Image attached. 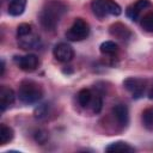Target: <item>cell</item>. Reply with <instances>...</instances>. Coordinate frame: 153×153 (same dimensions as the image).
<instances>
[{"label": "cell", "mask_w": 153, "mask_h": 153, "mask_svg": "<svg viewBox=\"0 0 153 153\" xmlns=\"http://www.w3.org/2000/svg\"><path fill=\"white\" fill-rule=\"evenodd\" d=\"M35 139H36L37 142L43 143V142H45V140L48 139V134H47V131H44V130H38V131H36V134H35Z\"/></svg>", "instance_id": "cell-23"}, {"label": "cell", "mask_w": 153, "mask_h": 153, "mask_svg": "<svg viewBox=\"0 0 153 153\" xmlns=\"http://www.w3.org/2000/svg\"><path fill=\"white\" fill-rule=\"evenodd\" d=\"M149 98H151V99H153V87H152V90L149 91Z\"/></svg>", "instance_id": "cell-25"}, {"label": "cell", "mask_w": 153, "mask_h": 153, "mask_svg": "<svg viewBox=\"0 0 153 153\" xmlns=\"http://www.w3.org/2000/svg\"><path fill=\"white\" fill-rule=\"evenodd\" d=\"M18 97L24 104H35L42 99L43 88L33 80H24L19 86Z\"/></svg>", "instance_id": "cell-2"}, {"label": "cell", "mask_w": 153, "mask_h": 153, "mask_svg": "<svg viewBox=\"0 0 153 153\" xmlns=\"http://www.w3.org/2000/svg\"><path fill=\"white\" fill-rule=\"evenodd\" d=\"M31 32H32V26L30 24H27V23H22L17 27V36L18 37L26 36V35H29Z\"/></svg>", "instance_id": "cell-21"}, {"label": "cell", "mask_w": 153, "mask_h": 153, "mask_svg": "<svg viewBox=\"0 0 153 153\" xmlns=\"http://www.w3.org/2000/svg\"><path fill=\"white\" fill-rule=\"evenodd\" d=\"M53 55H54V57L59 62L67 63V62H69V61L73 60V57H74V50L67 43H59V44H56L54 47Z\"/></svg>", "instance_id": "cell-7"}, {"label": "cell", "mask_w": 153, "mask_h": 153, "mask_svg": "<svg viewBox=\"0 0 153 153\" xmlns=\"http://www.w3.org/2000/svg\"><path fill=\"white\" fill-rule=\"evenodd\" d=\"M112 114L117 121V123L121 127H127L129 123V111L127 105L124 104H117L112 108Z\"/></svg>", "instance_id": "cell-10"}, {"label": "cell", "mask_w": 153, "mask_h": 153, "mask_svg": "<svg viewBox=\"0 0 153 153\" xmlns=\"http://www.w3.org/2000/svg\"><path fill=\"white\" fill-rule=\"evenodd\" d=\"M4 73H5V61L1 60V75H4Z\"/></svg>", "instance_id": "cell-24"}, {"label": "cell", "mask_w": 153, "mask_h": 153, "mask_svg": "<svg viewBox=\"0 0 153 153\" xmlns=\"http://www.w3.org/2000/svg\"><path fill=\"white\" fill-rule=\"evenodd\" d=\"M7 1H8V6H7L8 14L13 17H18L24 13L26 7V0H7Z\"/></svg>", "instance_id": "cell-13"}, {"label": "cell", "mask_w": 153, "mask_h": 153, "mask_svg": "<svg viewBox=\"0 0 153 153\" xmlns=\"http://www.w3.org/2000/svg\"><path fill=\"white\" fill-rule=\"evenodd\" d=\"M123 85L126 87L127 91H129L131 93V97L137 99V98H141L145 93V88H146V81L143 79H140V78H127L124 81H123Z\"/></svg>", "instance_id": "cell-5"}, {"label": "cell", "mask_w": 153, "mask_h": 153, "mask_svg": "<svg viewBox=\"0 0 153 153\" xmlns=\"http://www.w3.org/2000/svg\"><path fill=\"white\" fill-rule=\"evenodd\" d=\"M93 93L91 90L88 88H81L78 92V103L80 104V106L82 108H88L91 106V103L93 100Z\"/></svg>", "instance_id": "cell-14"}, {"label": "cell", "mask_w": 153, "mask_h": 153, "mask_svg": "<svg viewBox=\"0 0 153 153\" xmlns=\"http://www.w3.org/2000/svg\"><path fill=\"white\" fill-rule=\"evenodd\" d=\"M14 136V133H13V129L6 124H1L0 126V143L4 146L6 145L7 142H10Z\"/></svg>", "instance_id": "cell-16"}, {"label": "cell", "mask_w": 153, "mask_h": 153, "mask_svg": "<svg viewBox=\"0 0 153 153\" xmlns=\"http://www.w3.org/2000/svg\"><path fill=\"white\" fill-rule=\"evenodd\" d=\"M110 35L118 39H128L131 37V31L122 23H115L109 29Z\"/></svg>", "instance_id": "cell-12"}, {"label": "cell", "mask_w": 153, "mask_h": 153, "mask_svg": "<svg viewBox=\"0 0 153 153\" xmlns=\"http://www.w3.org/2000/svg\"><path fill=\"white\" fill-rule=\"evenodd\" d=\"M91 10L99 19H104L108 16L117 17L122 13L121 6L115 0H92Z\"/></svg>", "instance_id": "cell-3"}, {"label": "cell", "mask_w": 153, "mask_h": 153, "mask_svg": "<svg viewBox=\"0 0 153 153\" xmlns=\"http://www.w3.org/2000/svg\"><path fill=\"white\" fill-rule=\"evenodd\" d=\"M33 114H35V117L38 118V120H42V118L47 117L48 114H49V104L44 103V104L38 105V106L35 109V112H33Z\"/></svg>", "instance_id": "cell-20"}, {"label": "cell", "mask_w": 153, "mask_h": 153, "mask_svg": "<svg viewBox=\"0 0 153 153\" xmlns=\"http://www.w3.org/2000/svg\"><path fill=\"white\" fill-rule=\"evenodd\" d=\"M142 124L147 130L153 131V106L142 111Z\"/></svg>", "instance_id": "cell-17"}, {"label": "cell", "mask_w": 153, "mask_h": 153, "mask_svg": "<svg viewBox=\"0 0 153 153\" xmlns=\"http://www.w3.org/2000/svg\"><path fill=\"white\" fill-rule=\"evenodd\" d=\"M66 12H67V6L62 1L48 0L38 14L41 26L48 31L55 30Z\"/></svg>", "instance_id": "cell-1"}, {"label": "cell", "mask_w": 153, "mask_h": 153, "mask_svg": "<svg viewBox=\"0 0 153 153\" xmlns=\"http://www.w3.org/2000/svg\"><path fill=\"white\" fill-rule=\"evenodd\" d=\"M14 62L24 72H33L39 66V59L35 54H27L23 56H14Z\"/></svg>", "instance_id": "cell-6"}, {"label": "cell", "mask_w": 153, "mask_h": 153, "mask_svg": "<svg viewBox=\"0 0 153 153\" xmlns=\"http://www.w3.org/2000/svg\"><path fill=\"white\" fill-rule=\"evenodd\" d=\"M102 106H103L102 97H100V96H94V97H93V100H92V103H91L92 112H93V114H99L100 110H102Z\"/></svg>", "instance_id": "cell-22"}, {"label": "cell", "mask_w": 153, "mask_h": 153, "mask_svg": "<svg viewBox=\"0 0 153 153\" xmlns=\"http://www.w3.org/2000/svg\"><path fill=\"white\" fill-rule=\"evenodd\" d=\"M90 35V25L82 18H75L72 26L66 32V38L72 42H79L87 38Z\"/></svg>", "instance_id": "cell-4"}, {"label": "cell", "mask_w": 153, "mask_h": 153, "mask_svg": "<svg viewBox=\"0 0 153 153\" xmlns=\"http://www.w3.org/2000/svg\"><path fill=\"white\" fill-rule=\"evenodd\" d=\"M149 6H151L149 0H137L133 5H130V6L127 7V11H126L127 17L130 20H133V22H137L140 19L141 12L143 10H146L147 7H149Z\"/></svg>", "instance_id": "cell-8"}, {"label": "cell", "mask_w": 153, "mask_h": 153, "mask_svg": "<svg viewBox=\"0 0 153 153\" xmlns=\"http://www.w3.org/2000/svg\"><path fill=\"white\" fill-rule=\"evenodd\" d=\"M99 50L104 55H112L118 50V45L112 41H105L100 44Z\"/></svg>", "instance_id": "cell-19"}, {"label": "cell", "mask_w": 153, "mask_h": 153, "mask_svg": "<svg viewBox=\"0 0 153 153\" xmlns=\"http://www.w3.org/2000/svg\"><path fill=\"white\" fill-rule=\"evenodd\" d=\"M105 151L106 152H134L135 148L131 147L129 143L127 142H123V141H116V142H112L110 145H108L105 147Z\"/></svg>", "instance_id": "cell-15"}, {"label": "cell", "mask_w": 153, "mask_h": 153, "mask_svg": "<svg viewBox=\"0 0 153 153\" xmlns=\"http://www.w3.org/2000/svg\"><path fill=\"white\" fill-rule=\"evenodd\" d=\"M140 25L145 31L153 32V11H149L141 17Z\"/></svg>", "instance_id": "cell-18"}, {"label": "cell", "mask_w": 153, "mask_h": 153, "mask_svg": "<svg viewBox=\"0 0 153 153\" xmlns=\"http://www.w3.org/2000/svg\"><path fill=\"white\" fill-rule=\"evenodd\" d=\"M18 43L22 47V49H37L41 44V39L37 35H35L33 32L23 36V37H18Z\"/></svg>", "instance_id": "cell-11"}, {"label": "cell", "mask_w": 153, "mask_h": 153, "mask_svg": "<svg viewBox=\"0 0 153 153\" xmlns=\"http://www.w3.org/2000/svg\"><path fill=\"white\" fill-rule=\"evenodd\" d=\"M16 100V93L11 87L7 86H1L0 88V108L1 111L4 112L7 108L13 105Z\"/></svg>", "instance_id": "cell-9"}]
</instances>
